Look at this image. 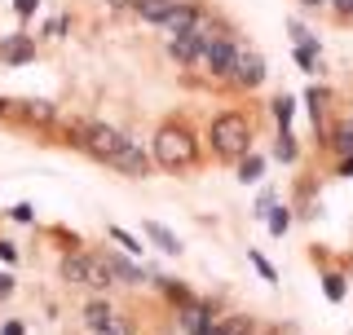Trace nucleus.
I'll list each match as a JSON object with an SVG mask.
<instances>
[{
  "instance_id": "nucleus-38",
  "label": "nucleus",
  "mask_w": 353,
  "mask_h": 335,
  "mask_svg": "<svg viewBox=\"0 0 353 335\" xmlns=\"http://www.w3.org/2000/svg\"><path fill=\"white\" fill-rule=\"evenodd\" d=\"M301 9H327V0H301Z\"/></svg>"
},
{
  "instance_id": "nucleus-24",
  "label": "nucleus",
  "mask_w": 353,
  "mask_h": 335,
  "mask_svg": "<svg viewBox=\"0 0 353 335\" xmlns=\"http://www.w3.org/2000/svg\"><path fill=\"white\" fill-rule=\"evenodd\" d=\"M323 292H327L331 305H340V300H345V278H340V274H323Z\"/></svg>"
},
{
  "instance_id": "nucleus-35",
  "label": "nucleus",
  "mask_w": 353,
  "mask_h": 335,
  "mask_svg": "<svg viewBox=\"0 0 353 335\" xmlns=\"http://www.w3.org/2000/svg\"><path fill=\"white\" fill-rule=\"evenodd\" d=\"M336 172H340V176H353V154H345V159H340Z\"/></svg>"
},
{
  "instance_id": "nucleus-17",
  "label": "nucleus",
  "mask_w": 353,
  "mask_h": 335,
  "mask_svg": "<svg viewBox=\"0 0 353 335\" xmlns=\"http://www.w3.org/2000/svg\"><path fill=\"white\" fill-rule=\"evenodd\" d=\"M274 159H279V163H296V159H301V141H296L287 128L279 132V141H274Z\"/></svg>"
},
{
  "instance_id": "nucleus-28",
  "label": "nucleus",
  "mask_w": 353,
  "mask_h": 335,
  "mask_svg": "<svg viewBox=\"0 0 353 335\" xmlns=\"http://www.w3.org/2000/svg\"><path fill=\"white\" fill-rule=\"evenodd\" d=\"M248 256H252V265H256V274L265 278V283H274V278H279V274H274V265H270V261H265V256H261V252H248Z\"/></svg>"
},
{
  "instance_id": "nucleus-33",
  "label": "nucleus",
  "mask_w": 353,
  "mask_h": 335,
  "mask_svg": "<svg viewBox=\"0 0 353 335\" xmlns=\"http://www.w3.org/2000/svg\"><path fill=\"white\" fill-rule=\"evenodd\" d=\"M0 261H5V265H14V261H18V252H14V243H5V238H0Z\"/></svg>"
},
{
  "instance_id": "nucleus-14",
  "label": "nucleus",
  "mask_w": 353,
  "mask_h": 335,
  "mask_svg": "<svg viewBox=\"0 0 353 335\" xmlns=\"http://www.w3.org/2000/svg\"><path fill=\"white\" fill-rule=\"evenodd\" d=\"M146 234H150V243H154L163 256H181V238H176L172 230H163L159 221H146Z\"/></svg>"
},
{
  "instance_id": "nucleus-5",
  "label": "nucleus",
  "mask_w": 353,
  "mask_h": 335,
  "mask_svg": "<svg viewBox=\"0 0 353 335\" xmlns=\"http://www.w3.org/2000/svg\"><path fill=\"white\" fill-rule=\"evenodd\" d=\"M225 84L243 88V93H252V88H261V84H265V58H261L256 44L239 40V49H234V66H230V80H225Z\"/></svg>"
},
{
  "instance_id": "nucleus-37",
  "label": "nucleus",
  "mask_w": 353,
  "mask_h": 335,
  "mask_svg": "<svg viewBox=\"0 0 353 335\" xmlns=\"http://www.w3.org/2000/svg\"><path fill=\"white\" fill-rule=\"evenodd\" d=\"M102 5H110V9H132V0H102Z\"/></svg>"
},
{
  "instance_id": "nucleus-39",
  "label": "nucleus",
  "mask_w": 353,
  "mask_h": 335,
  "mask_svg": "<svg viewBox=\"0 0 353 335\" xmlns=\"http://www.w3.org/2000/svg\"><path fill=\"white\" fill-rule=\"evenodd\" d=\"M199 335H221V322H212V327H208V331H199Z\"/></svg>"
},
{
  "instance_id": "nucleus-10",
  "label": "nucleus",
  "mask_w": 353,
  "mask_h": 335,
  "mask_svg": "<svg viewBox=\"0 0 353 335\" xmlns=\"http://www.w3.org/2000/svg\"><path fill=\"white\" fill-rule=\"evenodd\" d=\"M18 115L27 119V124H36V128H53L58 110H53V102H44V97H22V102H18Z\"/></svg>"
},
{
  "instance_id": "nucleus-11",
  "label": "nucleus",
  "mask_w": 353,
  "mask_h": 335,
  "mask_svg": "<svg viewBox=\"0 0 353 335\" xmlns=\"http://www.w3.org/2000/svg\"><path fill=\"white\" fill-rule=\"evenodd\" d=\"M102 261H106V270L115 274V283H141V278H146V270H141V265H132L128 256H119V252H106Z\"/></svg>"
},
{
  "instance_id": "nucleus-12",
  "label": "nucleus",
  "mask_w": 353,
  "mask_h": 335,
  "mask_svg": "<svg viewBox=\"0 0 353 335\" xmlns=\"http://www.w3.org/2000/svg\"><path fill=\"white\" fill-rule=\"evenodd\" d=\"M176 9V0H132V14L141 22H154V27H163V18H168Z\"/></svg>"
},
{
  "instance_id": "nucleus-8",
  "label": "nucleus",
  "mask_w": 353,
  "mask_h": 335,
  "mask_svg": "<svg viewBox=\"0 0 353 335\" xmlns=\"http://www.w3.org/2000/svg\"><path fill=\"white\" fill-rule=\"evenodd\" d=\"M216 322V309L208 305V300H190V305H181L176 309V327H181V335H199V331H208Z\"/></svg>"
},
{
  "instance_id": "nucleus-19",
  "label": "nucleus",
  "mask_w": 353,
  "mask_h": 335,
  "mask_svg": "<svg viewBox=\"0 0 353 335\" xmlns=\"http://www.w3.org/2000/svg\"><path fill=\"white\" fill-rule=\"evenodd\" d=\"M159 292H163V300H168V305H176V309L194 300L190 292H185V283H172V278H159Z\"/></svg>"
},
{
  "instance_id": "nucleus-32",
  "label": "nucleus",
  "mask_w": 353,
  "mask_h": 335,
  "mask_svg": "<svg viewBox=\"0 0 353 335\" xmlns=\"http://www.w3.org/2000/svg\"><path fill=\"white\" fill-rule=\"evenodd\" d=\"M327 9H336V18H353V0H327Z\"/></svg>"
},
{
  "instance_id": "nucleus-21",
  "label": "nucleus",
  "mask_w": 353,
  "mask_h": 335,
  "mask_svg": "<svg viewBox=\"0 0 353 335\" xmlns=\"http://www.w3.org/2000/svg\"><path fill=\"white\" fill-rule=\"evenodd\" d=\"M305 102H309V119H314V128L318 124H323V115H327V93H323V88H309V93H305Z\"/></svg>"
},
{
  "instance_id": "nucleus-29",
  "label": "nucleus",
  "mask_w": 353,
  "mask_h": 335,
  "mask_svg": "<svg viewBox=\"0 0 353 335\" xmlns=\"http://www.w3.org/2000/svg\"><path fill=\"white\" fill-rule=\"evenodd\" d=\"M9 216H14L18 225H31V221H36V207H31V203H18L14 212H9Z\"/></svg>"
},
{
  "instance_id": "nucleus-15",
  "label": "nucleus",
  "mask_w": 353,
  "mask_h": 335,
  "mask_svg": "<svg viewBox=\"0 0 353 335\" xmlns=\"http://www.w3.org/2000/svg\"><path fill=\"white\" fill-rule=\"evenodd\" d=\"M110 318H115V305H110V300H88L84 305V327L88 331H102Z\"/></svg>"
},
{
  "instance_id": "nucleus-23",
  "label": "nucleus",
  "mask_w": 353,
  "mask_h": 335,
  "mask_svg": "<svg viewBox=\"0 0 353 335\" xmlns=\"http://www.w3.org/2000/svg\"><path fill=\"white\" fill-rule=\"evenodd\" d=\"M93 335H132V318H128V314H119V309H115V318H110L102 331H93Z\"/></svg>"
},
{
  "instance_id": "nucleus-7",
  "label": "nucleus",
  "mask_w": 353,
  "mask_h": 335,
  "mask_svg": "<svg viewBox=\"0 0 353 335\" xmlns=\"http://www.w3.org/2000/svg\"><path fill=\"white\" fill-rule=\"evenodd\" d=\"M150 150L146 146H141V141H124V146H119V154H115V159H110L106 168H115V172H124V176H146L150 172Z\"/></svg>"
},
{
  "instance_id": "nucleus-30",
  "label": "nucleus",
  "mask_w": 353,
  "mask_h": 335,
  "mask_svg": "<svg viewBox=\"0 0 353 335\" xmlns=\"http://www.w3.org/2000/svg\"><path fill=\"white\" fill-rule=\"evenodd\" d=\"M36 9H40V0H14V14H18L22 22H27L31 14H36Z\"/></svg>"
},
{
  "instance_id": "nucleus-26",
  "label": "nucleus",
  "mask_w": 353,
  "mask_h": 335,
  "mask_svg": "<svg viewBox=\"0 0 353 335\" xmlns=\"http://www.w3.org/2000/svg\"><path fill=\"white\" fill-rule=\"evenodd\" d=\"M331 150H336V154H353V124H345L336 137H331Z\"/></svg>"
},
{
  "instance_id": "nucleus-20",
  "label": "nucleus",
  "mask_w": 353,
  "mask_h": 335,
  "mask_svg": "<svg viewBox=\"0 0 353 335\" xmlns=\"http://www.w3.org/2000/svg\"><path fill=\"white\" fill-rule=\"evenodd\" d=\"M270 110H274V119H279V128H292L296 102H292V97H287V93H279V97H274V102H270Z\"/></svg>"
},
{
  "instance_id": "nucleus-34",
  "label": "nucleus",
  "mask_w": 353,
  "mask_h": 335,
  "mask_svg": "<svg viewBox=\"0 0 353 335\" xmlns=\"http://www.w3.org/2000/svg\"><path fill=\"white\" fill-rule=\"evenodd\" d=\"M14 287H18L14 278H9V274H0V300H9V296H14Z\"/></svg>"
},
{
  "instance_id": "nucleus-2",
  "label": "nucleus",
  "mask_w": 353,
  "mask_h": 335,
  "mask_svg": "<svg viewBox=\"0 0 353 335\" xmlns=\"http://www.w3.org/2000/svg\"><path fill=\"white\" fill-rule=\"evenodd\" d=\"M252 137H256V128H252V119L243 110H221L212 119V128H208V141H212L216 159H230V163H239L252 150Z\"/></svg>"
},
{
  "instance_id": "nucleus-3",
  "label": "nucleus",
  "mask_w": 353,
  "mask_h": 335,
  "mask_svg": "<svg viewBox=\"0 0 353 335\" xmlns=\"http://www.w3.org/2000/svg\"><path fill=\"white\" fill-rule=\"evenodd\" d=\"M58 274H62V283L84 287V292H97V296L115 287V274H110L106 261H102V256H93V252H66L62 261H58Z\"/></svg>"
},
{
  "instance_id": "nucleus-22",
  "label": "nucleus",
  "mask_w": 353,
  "mask_h": 335,
  "mask_svg": "<svg viewBox=\"0 0 353 335\" xmlns=\"http://www.w3.org/2000/svg\"><path fill=\"white\" fill-rule=\"evenodd\" d=\"M106 238H115V243H119V247H124L128 256H141V252H146V247H141V243L132 238L128 230H119V225H110V230H106Z\"/></svg>"
},
{
  "instance_id": "nucleus-36",
  "label": "nucleus",
  "mask_w": 353,
  "mask_h": 335,
  "mask_svg": "<svg viewBox=\"0 0 353 335\" xmlns=\"http://www.w3.org/2000/svg\"><path fill=\"white\" fill-rule=\"evenodd\" d=\"M0 335H27V331H22V322H5V331H0Z\"/></svg>"
},
{
  "instance_id": "nucleus-16",
  "label": "nucleus",
  "mask_w": 353,
  "mask_h": 335,
  "mask_svg": "<svg viewBox=\"0 0 353 335\" xmlns=\"http://www.w3.org/2000/svg\"><path fill=\"white\" fill-rule=\"evenodd\" d=\"M292 216H296V212L287 207V203H274L270 212H265V225H270V234H274V238H283V234L292 230Z\"/></svg>"
},
{
  "instance_id": "nucleus-31",
  "label": "nucleus",
  "mask_w": 353,
  "mask_h": 335,
  "mask_svg": "<svg viewBox=\"0 0 353 335\" xmlns=\"http://www.w3.org/2000/svg\"><path fill=\"white\" fill-rule=\"evenodd\" d=\"M66 27H71V18H66V14H62V18H53V22H49V27H44V36H49V40H53V36H62V31H66Z\"/></svg>"
},
{
  "instance_id": "nucleus-6",
  "label": "nucleus",
  "mask_w": 353,
  "mask_h": 335,
  "mask_svg": "<svg viewBox=\"0 0 353 335\" xmlns=\"http://www.w3.org/2000/svg\"><path fill=\"white\" fill-rule=\"evenodd\" d=\"M234 49H239V36L230 31V36H216L208 44H199V66L203 71H212L216 80H230V66H234Z\"/></svg>"
},
{
  "instance_id": "nucleus-9",
  "label": "nucleus",
  "mask_w": 353,
  "mask_h": 335,
  "mask_svg": "<svg viewBox=\"0 0 353 335\" xmlns=\"http://www.w3.org/2000/svg\"><path fill=\"white\" fill-rule=\"evenodd\" d=\"M0 62L5 66H27V62H36V40L31 36H5L0 40Z\"/></svg>"
},
{
  "instance_id": "nucleus-18",
  "label": "nucleus",
  "mask_w": 353,
  "mask_h": 335,
  "mask_svg": "<svg viewBox=\"0 0 353 335\" xmlns=\"http://www.w3.org/2000/svg\"><path fill=\"white\" fill-rule=\"evenodd\" d=\"M261 172H265V159L248 150V154L239 159V181H243V185H252V181H261Z\"/></svg>"
},
{
  "instance_id": "nucleus-25",
  "label": "nucleus",
  "mask_w": 353,
  "mask_h": 335,
  "mask_svg": "<svg viewBox=\"0 0 353 335\" xmlns=\"http://www.w3.org/2000/svg\"><path fill=\"white\" fill-rule=\"evenodd\" d=\"M221 335H256V327H252V318H225Z\"/></svg>"
},
{
  "instance_id": "nucleus-27",
  "label": "nucleus",
  "mask_w": 353,
  "mask_h": 335,
  "mask_svg": "<svg viewBox=\"0 0 353 335\" xmlns=\"http://www.w3.org/2000/svg\"><path fill=\"white\" fill-rule=\"evenodd\" d=\"M296 62H301V71H318V49H305V44H296Z\"/></svg>"
},
{
  "instance_id": "nucleus-4",
  "label": "nucleus",
  "mask_w": 353,
  "mask_h": 335,
  "mask_svg": "<svg viewBox=\"0 0 353 335\" xmlns=\"http://www.w3.org/2000/svg\"><path fill=\"white\" fill-rule=\"evenodd\" d=\"M124 141H128V132H119L115 124H84L80 132H75V146H80L88 159H97V163H110Z\"/></svg>"
},
{
  "instance_id": "nucleus-1",
  "label": "nucleus",
  "mask_w": 353,
  "mask_h": 335,
  "mask_svg": "<svg viewBox=\"0 0 353 335\" xmlns=\"http://www.w3.org/2000/svg\"><path fill=\"white\" fill-rule=\"evenodd\" d=\"M150 159H154V168H163V172H190V168H199L194 132L185 124H176V119H168L150 141Z\"/></svg>"
},
{
  "instance_id": "nucleus-13",
  "label": "nucleus",
  "mask_w": 353,
  "mask_h": 335,
  "mask_svg": "<svg viewBox=\"0 0 353 335\" xmlns=\"http://www.w3.org/2000/svg\"><path fill=\"white\" fill-rule=\"evenodd\" d=\"M168 58L181 66H199V40L194 36H168Z\"/></svg>"
}]
</instances>
